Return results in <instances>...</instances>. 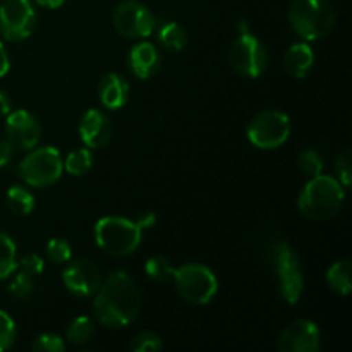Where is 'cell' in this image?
Listing matches in <instances>:
<instances>
[{
	"label": "cell",
	"instance_id": "5b68a950",
	"mask_svg": "<svg viewBox=\"0 0 352 352\" xmlns=\"http://www.w3.org/2000/svg\"><path fill=\"white\" fill-rule=\"evenodd\" d=\"M172 280L177 294L191 305H206L219 291V280L213 272L199 263H189L175 268Z\"/></svg>",
	"mask_w": 352,
	"mask_h": 352
},
{
	"label": "cell",
	"instance_id": "cb8c5ba5",
	"mask_svg": "<svg viewBox=\"0 0 352 352\" xmlns=\"http://www.w3.org/2000/svg\"><path fill=\"white\" fill-rule=\"evenodd\" d=\"M65 170L71 175H85L88 174L89 168L93 167V155L89 148H79V150L71 151L65 158L64 164Z\"/></svg>",
	"mask_w": 352,
	"mask_h": 352
},
{
	"label": "cell",
	"instance_id": "277c9868",
	"mask_svg": "<svg viewBox=\"0 0 352 352\" xmlns=\"http://www.w3.org/2000/svg\"><path fill=\"white\" fill-rule=\"evenodd\" d=\"M289 21L292 30L306 41H318L333 30L336 12L329 0H292Z\"/></svg>",
	"mask_w": 352,
	"mask_h": 352
},
{
	"label": "cell",
	"instance_id": "4dcf8cb0",
	"mask_svg": "<svg viewBox=\"0 0 352 352\" xmlns=\"http://www.w3.org/2000/svg\"><path fill=\"white\" fill-rule=\"evenodd\" d=\"M33 351L36 352H64L65 342L57 333H41L33 342Z\"/></svg>",
	"mask_w": 352,
	"mask_h": 352
},
{
	"label": "cell",
	"instance_id": "8d00e7d4",
	"mask_svg": "<svg viewBox=\"0 0 352 352\" xmlns=\"http://www.w3.org/2000/svg\"><path fill=\"white\" fill-rule=\"evenodd\" d=\"M65 0H36L38 6L47 7V9H58L60 6H64Z\"/></svg>",
	"mask_w": 352,
	"mask_h": 352
},
{
	"label": "cell",
	"instance_id": "44dd1931",
	"mask_svg": "<svg viewBox=\"0 0 352 352\" xmlns=\"http://www.w3.org/2000/svg\"><path fill=\"white\" fill-rule=\"evenodd\" d=\"M93 333H95V323L88 316H78L69 323L67 330H65V339L72 344V346H85L91 340Z\"/></svg>",
	"mask_w": 352,
	"mask_h": 352
},
{
	"label": "cell",
	"instance_id": "ac0fdd59",
	"mask_svg": "<svg viewBox=\"0 0 352 352\" xmlns=\"http://www.w3.org/2000/svg\"><path fill=\"white\" fill-rule=\"evenodd\" d=\"M313 64H315V54L308 43H294L284 55V67L292 78H306Z\"/></svg>",
	"mask_w": 352,
	"mask_h": 352
},
{
	"label": "cell",
	"instance_id": "9a60e30c",
	"mask_svg": "<svg viewBox=\"0 0 352 352\" xmlns=\"http://www.w3.org/2000/svg\"><path fill=\"white\" fill-rule=\"evenodd\" d=\"M112 122L102 110H88L79 120V136L89 150L105 146L112 138Z\"/></svg>",
	"mask_w": 352,
	"mask_h": 352
},
{
	"label": "cell",
	"instance_id": "e0dca14e",
	"mask_svg": "<svg viewBox=\"0 0 352 352\" xmlns=\"http://www.w3.org/2000/svg\"><path fill=\"white\" fill-rule=\"evenodd\" d=\"M98 98L102 105L109 110L122 109L129 100V85L117 72H109L100 79Z\"/></svg>",
	"mask_w": 352,
	"mask_h": 352
},
{
	"label": "cell",
	"instance_id": "e575fe53",
	"mask_svg": "<svg viewBox=\"0 0 352 352\" xmlns=\"http://www.w3.org/2000/svg\"><path fill=\"white\" fill-rule=\"evenodd\" d=\"M10 69V60H9V55H7L6 48H3V45L0 43V78H3V76L9 72Z\"/></svg>",
	"mask_w": 352,
	"mask_h": 352
},
{
	"label": "cell",
	"instance_id": "4fadbf2b",
	"mask_svg": "<svg viewBox=\"0 0 352 352\" xmlns=\"http://www.w3.org/2000/svg\"><path fill=\"white\" fill-rule=\"evenodd\" d=\"M7 141L14 150H33L41 138V126L28 110H16L6 120Z\"/></svg>",
	"mask_w": 352,
	"mask_h": 352
},
{
	"label": "cell",
	"instance_id": "5bb4252c",
	"mask_svg": "<svg viewBox=\"0 0 352 352\" xmlns=\"http://www.w3.org/2000/svg\"><path fill=\"white\" fill-rule=\"evenodd\" d=\"M320 329L311 320H296L289 323L278 339L280 352H316L320 349Z\"/></svg>",
	"mask_w": 352,
	"mask_h": 352
},
{
	"label": "cell",
	"instance_id": "484cf974",
	"mask_svg": "<svg viewBox=\"0 0 352 352\" xmlns=\"http://www.w3.org/2000/svg\"><path fill=\"white\" fill-rule=\"evenodd\" d=\"M34 278L36 277H33V275H28L24 274V272L17 270L16 277H14V280L10 282L9 285L10 294H12L16 299H21V301L30 299V296L34 292V287H36Z\"/></svg>",
	"mask_w": 352,
	"mask_h": 352
},
{
	"label": "cell",
	"instance_id": "7402d4cb",
	"mask_svg": "<svg viewBox=\"0 0 352 352\" xmlns=\"http://www.w3.org/2000/svg\"><path fill=\"white\" fill-rule=\"evenodd\" d=\"M17 250L12 237L0 232V280H6L16 272Z\"/></svg>",
	"mask_w": 352,
	"mask_h": 352
},
{
	"label": "cell",
	"instance_id": "52a82bcc",
	"mask_svg": "<svg viewBox=\"0 0 352 352\" xmlns=\"http://www.w3.org/2000/svg\"><path fill=\"white\" fill-rule=\"evenodd\" d=\"M274 263L280 296L287 305H298L305 289V277L294 248L285 241H277L274 246Z\"/></svg>",
	"mask_w": 352,
	"mask_h": 352
},
{
	"label": "cell",
	"instance_id": "d4e9b609",
	"mask_svg": "<svg viewBox=\"0 0 352 352\" xmlns=\"http://www.w3.org/2000/svg\"><path fill=\"white\" fill-rule=\"evenodd\" d=\"M175 267L165 256H151L144 263V272L148 274V277L157 282H170Z\"/></svg>",
	"mask_w": 352,
	"mask_h": 352
},
{
	"label": "cell",
	"instance_id": "d6986e66",
	"mask_svg": "<svg viewBox=\"0 0 352 352\" xmlns=\"http://www.w3.org/2000/svg\"><path fill=\"white\" fill-rule=\"evenodd\" d=\"M352 267L347 260L336 261L332 267L327 272V282H329L330 289L336 291L337 294L347 296L352 291Z\"/></svg>",
	"mask_w": 352,
	"mask_h": 352
},
{
	"label": "cell",
	"instance_id": "603a6c76",
	"mask_svg": "<svg viewBox=\"0 0 352 352\" xmlns=\"http://www.w3.org/2000/svg\"><path fill=\"white\" fill-rule=\"evenodd\" d=\"M7 201L16 215H30L34 210V196L23 186H12L7 192Z\"/></svg>",
	"mask_w": 352,
	"mask_h": 352
},
{
	"label": "cell",
	"instance_id": "7c38bea8",
	"mask_svg": "<svg viewBox=\"0 0 352 352\" xmlns=\"http://www.w3.org/2000/svg\"><path fill=\"white\" fill-rule=\"evenodd\" d=\"M65 289L78 298H89L95 296L102 284V274L98 267L88 258H78L72 261L62 274Z\"/></svg>",
	"mask_w": 352,
	"mask_h": 352
},
{
	"label": "cell",
	"instance_id": "ba28073f",
	"mask_svg": "<svg viewBox=\"0 0 352 352\" xmlns=\"http://www.w3.org/2000/svg\"><path fill=\"white\" fill-rule=\"evenodd\" d=\"M291 136V120L284 112L265 110L248 126V140L260 150H275L282 146Z\"/></svg>",
	"mask_w": 352,
	"mask_h": 352
},
{
	"label": "cell",
	"instance_id": "7a4b0ae2",
	"mask_svg": "<svg viewBox=\"0 0 352 352\" xmlns=\"http://www.w3.org/2000/svg\"><path fill=\"white\" fill-rule=\"evenodd\" d=\"M155 226L153 213H144L141 219L129 220L124 217H105L95 226V241L102 251L116 258L129 256L140 248L143 232Z\"/></svg>",
	"mask_w": 352,
	"mask_h": 352
},
{
	"label": "cell",
	"instance_id": "9c48e42d",
	"mask_svg": "<svg viewBox=\"0 0 352 352\" xmlns=\"http://www.w3.org/2000/svg\"><path fill=\"white\" fill-rule=\"evenodd\" d=\"M112 23L117 33L131 40L148 38L157 28V19L150 7L138 0H124L113 9Z\"/></svg>",
	"mask_w": 352,
	"mask_h": 352
},
{
	"label": "cell",
	"instance_id": "f1b7e54d",
	"mask_svg": "<svg viewBox=\"0 0 352 352\" xmlns=\"http://www.w3.org/2000/svg\"><path fill=\"white\" fill-rule=\"evenodd\" d=\"M16 333L17 330L14 320L6 311L0 309V352L12 347L14 340H16Z\"/></svg>",
	"mask_w": 352,
	"mask_h": 352
},
{
	"label": "cell",
	"instance_id": "4316f807",
	"mask_svg": "<svg viewBox=\"0 0 352 352\" xmlns=\"http://www.w3.org/2000/svg\"><path fill=\"white\" fill-rule=\"evenodd\" d=\"M298 165H299V168L302 170V174L309 179L316 177V175L322 174V170H323V160L315 150L302 151V153L299 155Z\"/></svg>",
	"mask_w": 352,
	"mask_h": 352
},
{
	"label": "cell",
	"instance_id": "d6a6232c",
	"mask_svg": "<svg viewBox=\"0 0 352 352\" xmlns=\"http://www.w3.org/2000/svg\"><path fill=\"white\" fill-rule=\"evenodd\" d=\"M45 261L43 258L38 256V254H26L21 261H17L16 270L24 272L28 275H33V277H40L43 274Z\"/></svg>",
	"mask_w": 352,
	"mask_h": 352
},
{
	"label": "cell",
	"instance_id": "836d02e7",
	"mask_svg": "<svg viewBox=\"0 0 352 352\" xmlns=\"http://www.w3.org/2000/svg\"><path fill=\"white\" fill-rule=\"evenodd\" d=\"M14 153V146L7 140H0V167L9 164L10 157Z\"/></svg>",
	"mask_w": 352,
	"mask_h": 352
},
{
	"label": "cell",
	"instance_id": "30bf717a",
	"mask_svg": "<svg viewBox=\"0 0 352 352\" xmlns=\"http://www.w3.org/2000/svg\"><path fill=\"white\" fill-rule=\"evenodd\" d=\"M229 62L237 74L260 78L268 64L267 48L250 31H241L229 50Z\"/></svg>",
	"mask_w": 352,
	"mask_h": 352
},
{
	"label": "cell",
	"instance_id": "2e32d148",
	"mask_svg": "<svg viewBox=\"0 0 352 352\" xmlns=\"http://www.w3.org/2000/svg\"><path fill=\"white\" fill-rule=\"evenodd\" d=\"M162 65L160 52L150 41L134 45L129 52V67L138 79H150Z\"/></svg>",
	"mask_w": 352,
	"mask_h": 352
},
{
	"label": "cell",
	"instance_id": "3957f363",
	"mask_svg": "<svg viewBox=\"0 0 352 352\" xmlns=\"http://www.w3.org/2000/svg\"><path fill=\"white\" fill-rule=\"evenodd\" d=\"M346 201V192L340 181L330 175H316L309 179L298 199L299 212L309 220L333 219Z\"/></svg>",
	"mask_w": 352,
	"mask_h": 352
},
{
	"label": "cell",
	"instance_id": "ffe728a7",
	"mask_svg": "<svg viewBox=\"0 0 352 352\" xmlns=\"http://www.w3.org/2000/svg\"><path fill=\"white\" fill-rule=\"evenodd\" d=\"M158 40L167 50L181 52L188 45V33L179 23H165L158 28Z\"/></svg>",
	"mask_w": 352,
	"mask_h": 352
},
{
	"label": "cell",
	"instance_id": "8fae6325",
	"mask_svg": "<svg viewBox=\"0 0 352 352\" xmlns=\"http://www.w3.org/2000/svg\"><path fill=\"white\" fill-rule=\"evenodd\" d=\"M36 26L31 0H6L0 6V33L9 41L26 40Z\"/></svg>",
	"mask_w": 352,
	"mask_h": 352
},
{
	"label": "cell",
	"instance_id": "d590c367",
	"mask_svg": "<svg viewBox=\"0 0 352 352\" xmlns=\"http://www.w3.org/2000/svg\"><path fill=\"white\" fill-rule=\"evenodd\" d=\"M10 112V98L7 93L0 91V116H7Z\"/></svg>",
	"mask_w": 352,
	"mask_h": 352
},
{
	"label": "cell",
	"instance_id": "83f0119b",
	"mask_svg": "<svg viewBox=\"0 0 352 352\" xmlns=\"http://www.w3.org/2000/svg\"><path fill=\"white\" fill-rule=\"evenodd\" d=\"M47 256L54 263H67L72 258V248L65 239H50L47 244Z\"/></svg>",
	"mask_w": 352,
	"mask_h": 352
},
{
	"label": "cell",
	"instance_id": "8992f818",
	"mask_svg": "<svg viewBox=\"0 0 352 352\" xmlns=\"http://www.w3.org/2000/svg\"><path fill=\"white\" fill-rule=\"evenodd\" d=\"M60 151L54 146L33 148L19 164V177L33 188H47L62 175Z\"/></svg>",
	"mask_w": 352,
	"mask_h": 352
},
{
	"label": "cell",
	"instance_id": "f546056e",
	"mask_svg": "<svg viewBox=\"0 0 352 352\" xmlns=\"http://www.w3.org/2000/svg\"><path fill=\"white\" fill-rule=\"evenodd\" d=\"M129 349L133 352H153L162 349V339L153 332H141L131 342Z\"/></svg>",
	"mask_w": 352,
	"mask_h": 352
},
{
	"label": "cell",
	"instance_id": "1f68e13d",
	"mask_svg": "<svg viewBox=\"0 0 352 352\" xmlns=\"http://www.w3.org/2000/svg\"><path fill=\"white\" fill-rule=\"evenodd\" d=\"M337 174H339V181L344 188H349L352 181V153L349 148L342 151V153L337 157L336 162Z\"/></svg>",
	"mask_w": 352,
	"mask_h": 352
},
{
	"label": "cell",
	"instance_id": "6da1fadb",
	"mask_svg": "<svg viewBox=\"0 0 352 352\" xmlns=\"http://www.w3.org/2000/svg\"><path fill=\"white\" fill-rule=\"evenodd\" d=\"M93 311L107 329H124L138 318L141 309V292L126 272H113L102 280L95 292Z\"/></svg>",
	"mask_w": 352,
	"mask_h": 352
}]
</instances>
